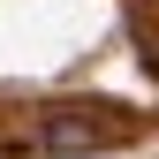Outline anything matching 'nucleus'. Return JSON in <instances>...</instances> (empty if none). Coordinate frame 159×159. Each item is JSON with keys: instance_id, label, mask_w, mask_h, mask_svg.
Segmentation results:
<instances>
[{"instance_id": "f257e3e1", "label": "nucleus", "mask_w": 159, "mask_h": 159, "mask_svg": "<svg viewBox=\"0 0 159 159\" xmlns=\"http://www.w3.org/2000/svg\"><path fill=\"white\" fill-rule=\"evenodd\" d=\"M129 121L114 106H53L46 121H38V144L46 152H106V144H121Z\"/></svg>"}]
</instances>
